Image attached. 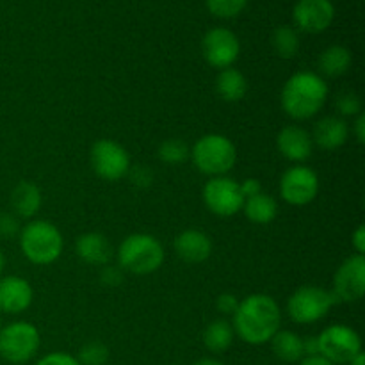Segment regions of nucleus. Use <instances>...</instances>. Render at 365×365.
<instances>
[{"mask_svg": "<svg viewBox=\"0 0 365 365\" xmlns=\"http://www.w3.org/2000/svg\"><path fill=\"white\" fill-rule=\"evenodd\" d=\"M282 312L274 298L267 294L246 296L234 314V331L252 346L266 344L280 330Z\"/></svg>", "mask_w": 365, "mask_h": 365, "instance_id": "1", "label": "nucleus"}, {"mask_svg": "<svg viewBox=\"0 0 365 365\" xmlns=\"http://www.w3.org/2000/svg\"><path fill=\"white\" fill-rule=\"evenodd\" d=\"M328 98V84L314 71H299L289 77L282 89L280 102L287 116L305 121L316 116Z\"/></svg>", "mask_w": 365, "mask_h": 365, "instance_id": "2", "label": "nucleus"}, {"mask_svg": "<svg viewBox=\"0 0 365 365\" xmlns=\"http://www.w3.org/2000/svg\"><path fill=\"white\" fill-rule=\"evenodd\" d=\"M20 248L32 264L48 266L61 257L64 241L56 225L46 220H34L20 230Z\"/></svg>", "mask_w": 365, "mask_h": 365, "instance_id": "3", "label": "nucleus"}, {"mask_svg": "<svg viewBox=\"0 0 365 365\" xmlns=\"http://www.w3.org/2000/svg\"><path fill=\"white\" fill-rule=\"evenodd\" d=\"M118 267L132 274H152L164 264V248L150 234H132L118 248Z\"/></svg>", "mask_w": 365, "mask_h": 365, "instance_id": "4", "label": "nucleus"}, {"mask_svg": "<svg viewBox=\"0 0 365 365\" xmlns=\"http://www.w3.org/2000/svg\"><path fill=\"white\" fill-rule=\"evenodd\" d=\"M189 157L200 173L225 177L237 163V150L227 135L207 134L195 143Z\"/></svg>", "mask_w": 365, "mask_h": 365, "instance_id": "5", "label": "nucleus"}, {"mask_svg": "<svg viewBox=\"0 0 365 365\" xmlns=\"http://www.w3.org/2000/svg\"><path fill=\"white\" fill-rule=\"evenodd\" d=\"M337 303L334 292L317 285H303L296 289L287 302V312L294 323L312 324L328 316Z\"/></svg>", "mask_w": 365, "mask_h": 365, "instance_id": "6", "label": "nucleus"}, {"mask_svg": "<svg viewBox=\"0 0 365 365\" xmlns=\"http://www.w3.org/2000/svg\"><path fill=\"white\" fill-rule=\"evenodd\" d=\"M39 331L27 321H14L0 330V356L11 364H25L39 349Z\"/></svg>", "mask_w": 365, "mask_h": 365, "instance_id": "7", "label": "nucleus"}, {"mask_svg": "<svg viewBox=\"0 0 365 365\" xmlns=\"http://www.w3.org/2000/svg\"><path fill=\"white\" fill-rule=\"evenodd\" d=\"M319 355L335 365L349 364L362 353L360 335L346 324H331L317 335Z\"/></svg>", "mask_w": 365, "mask_h": 365, "instance_id": "8", "label": "nucleus"}, {"mask_svg": "<svg viewBox=\"0 0 365 365\" xmlns=\"http://www.w3.org/2000/svg\"><path fill=\"white\" fill-rule=\"evenodd\" d=\"M89 160H91L93 171L103 180H121L130 171V155L114 139H98L91 146Z\"/></svg>", "mask_w": 365, "mask_h": 365, "instance_id": "9", "label": "nucleus"}, {"mask_svg": "<svg viewBox=\"0 0 365 365\" xmlns=\"http://www.w3.org/2000/svg\"><path fill=\"white\" fill-rule=\"evenodd\" d=\"M203 203L207 209L220 217H232L242 210L245 198L239 182L230 177H214L203 187Z\"/></svg>", "mask_w": 365, "mask_h": 365, "instance_id": "10", "label": "nucleus"}, {"mask_svg": "<svg viewBox=\"0 0 365 365\" xmlns=\"http://www.w3.org/2000/svg\"><path fill=\"white\" fill-rule=\"evenodd\" d=\"M319 192V178L316 171L309 166H292L282 175L280 178V195L285 203L296 207L309 205L314 202Z\"/></svg>", "mask_w": 365, "mask_h": 365, "instance_id": "11", "label": "nucleus"}, {"mask_svg": "<svg viewBox=\"0 0 365 365\" xmlns=\"http://www.w3.org/2000/svg\"><path fill=\"white\" fill-rule=\"evenodd\" d=\"M202 52L210 66L225 70L237 61L241 53V43L230 29L214 27L203 36Z\"/></svg>", "mask_w": 365, "mask_h": 365, "instance_id": "12", "label": "nucleus"}, {"mask_svg": "<svg viewBox=\"0 0 365 365\" xmlns=\"http://www.w3.org/2000/svg\"><path fill=\"white\" fill-rule=\"evenodd\" d=\"M365 291V259L364 255H351L339 266L334 277V296L337 302H359Z\"/></svg>", "mask_w": 365, "mask_h": 365, "instance_id": "13", "label": "nucleus"}, {"mask_svg": "<svg viewBox=\"0 0 365 365\" xmlns=\"http://www.w3.org/2000/svg\"><path fill=\"white\" fill-rule=\"evenodd\" d=\"M292 18L299 31L319 34L334 21L335 7L330 0H299L292 9Z\"/></svg>", "mask_w": 365, "mask_h": 365, "instance_id": "14", "label": "nucleus"}, {"mask_svg": "<svg viewBox=\"0 0 365 365\" xmlns=\"http://www.w3.org/2000/svg\"><path fill=\"white\" fill-rule=\"evenodd\" d=\"M31 284L21 277H4L0 278V312L16 314L25 312L32 303Z\"/></svg>", "mask_w": 365, "mask_h": 365, "instance_id": "15", "label": "nucleus"}, {"mask_svg": "<svg viewBox=\"0 0 365 365\" xmlns=\"http://www.w3.org/2000/svg\"><path fill=\"white\" fill-rule=\"evenodd\" d=\"M278 152L291 163H303L312 155L314 141L309 130L298 125H287L277 135Z\"/></svg>", "mask_w": 365, "mask_h": 365, "instance_id": "16", "label": "nucleus"}, {"mask_svg": "<svg viewBox=\"0 0 365 365\" xmlns=\"http://www.w3.org/2000/svg\"><path fill=\"white\" fill-rule=\"evenodd\" d=\"M175 253L180 257L184 262L200 264L205 262L212 255V241L202 230H184L178 234L173 241Z\"/></svg>", "mask_w": 365, "mask_h": 365, "instance_id": "17", "label": "nucleus"}, {"mask_svg": "<svg viewBox=\"0 0 365 365\" xmlns=\"http://www.w3.org/2000/svg\"><path fill=\"white\" fill-rule=\"evenodd\" d=\"M75 252L78 259L84 260L89 266H107L113 259V246L109 239L98 232H88L77 237L75 241Z\"/></svg>", "mask_w": 365, "mask_h": 365, "instance_id": "18", "label": "nucleus"}, {"mask_svg": "<svg viewBox=\"0 0 365 365\" xmlns=\"http://www.w3.org/2000/svg\"><path fill=\"white\" fill-rule=\"evenodd\" d=\"M314 145L323 150H337L346 145L349 138V127L341 116H327L319 120L314 127L312 134Z\"/></svg>", "mask_w": 365, "mask_h": 365, "instance_id": "19", "label": "nucleus"}, {"mask_svg": "<svg viewBox=\"0 0 365 365\" xmlns=\"http://www.w3.org/2000/svg\"><path fill=\"white\" fill-rule=\"evenodd\" d=\"M216 91L225 102H241L248 93V81L235 68H225V70H220L216 77Z\"/></svg>", "mask_w": 365, "mask_h": 365, "instance_id": "20", "label": "nucleus"}, {"mask_svg": "<svg viewBox=\"0 0 365 365\" xmlns=\"http://www.w3.org/2000/svg\"><path fill=\"white\" fill-rule=\"evenodd\" d=\"M41 191L32 182H20L11 192V205L13 210L21 217H32L41 209Z\"/></svg>", "mask_w": 365, "mask_h": 365, "instance_id": "21", "label": "nucleus"}, {"mask_svg": "<svg viewBox=\"0 0 365 365\" xmlns=\"http://www.w3.org/2000/svg\"><path fill=\"white\" fill-rule=\"evenodd\" d=\"M269 342L274 355L280 360H284V362L294 364L302 362L305 359V353H303V337H299L294 331L278 330Z\"/></svg>", "mask_w": 365, "mask_h": 365, "instance_id": "22", "label": "nucleus"}, {"mask_svg": "<svg viewBox=\"0 0 365 365\" xmlns=\"http://www.w3.org/2000/svg\"><path fill=\"white\" fill-rule=\"evenodd\" d=\"M242 212H245V216L252 223L267 225L277 217L278 203L271 195L259 192V195L245 200V203H242Z\"/></svg>", "mask_w": 365, "mask_h": 365, "instance_id": "23", "label": "nucleus"}, {"mask_svg": "<svg viewBox=\"0 0 365 365\" xmlns=\"http://www.w3.org/2000/svg\"><path fill=\"white\" fill-rule=\"evenodd\" d=\"M351 52H349L346 46L334 45L328 46L323 53L319 56V70L321 73L327 75L330 78L342 77L344 73H348L349 66H351Z\"/></svg>", "mask_w": 365, "mask_h": 365, "instance_id": "24", "label": "nucleus"}, {"mask_svg": "<svg viewBox=\"0 0 365 365\" xmlns=\"http://www.w3.org/2000/svg\"><path fill=\"white\" fill-rule=\"evenodd\" d=\"M235 337L234 327L227 319H216L203 330V344L212 353H225Z\"/></svg>", "mask_w": 365, "mask_h": 365, "instance_id": "25", "label": "nucleus"}, {"mask_svg": "<svg viewBox=\"0 0 365 365\" xmlns=\"http://www.w3.org/2000/svg\"><path fill=\"white\" fill-rule=\"evenodd\" d=\"M271 45H273L274 53L282 59H292L298 56L299 52V34L296 29L289 27V25H282V27L274 29L273 36H271Z\"/></svg>", "mask_w": 365, "mask_h": 365, "instance_id": "26", "label": "nucleus"}, {"mask_svg": "<svg viewBox=\"0 0 365 365\" xmlns=\"http://www.w3.org/2000/svg\"><path fill=\"white\" fill-rule=\"evenodd\" d=\"M191 150L182 139H166L159 146V159L166 164H180L189 159Z\"/></svg>", "mask_w": 365, "mask_h": 365, "instance_id": "27", "label": "nucleus"}, {"mask_svg": "<svg viewBox=\"0 0 365 365\" xmlns=\"http://www.w3.org/2000/svg\"><path fill=\"white\" fill-rule=\"evenodd\" d=\"M81 365H106L109 360V348L100 341H91L84 344L77 356Z\"/></svg>", "mask_w": 365, "mask_h": 365, "instance_id": "28", "label": "nucleus"}, {"mask_svg": "<svg viewBox=\"0 0 365 365\" xmlns=\"http://www.w3.org/2000/svg\"><path fill=\"white\" fill-rule=\"evenodd\" d=\"M207 9L217 18L230 20V18L239 16L245 11L248 0H205Z\"/></svg>", "mask_w": 365, "mask_h": 365, "instance_id": "29", "label": "nucleus"}, {"mask_svg": "<svg viewBox=\"0 0 365 365\" xmlns=\"http://www.w3.org/2000/svg\"><path fill=\"white\" fill-rule=\"evenodd\" d=\"M335 107L341 113V116H359V114H362V100L353 91L341 93L335 100Z\"/></svg>", "mask_w": 365, "mask_h": 365, "instance_id": "30", "label": "nucleus"}, {"mask_svg": "<svg viewBox=\"0 0 365 365\" xmlns=\"http://www.w3.org/2000/svg\"><path fill=\"white\" fill-rule=\"evenodd\" d=\"M20 223L13 214H0V237L11 239L20 234Z\"/></svg>", "mask_w": 365, "mask_h": 365, "instance_id": "31", "label": "nucleus"}, {"mask_svg": "<svg viewBox=\"0 0 365 365\" xmlns=\"http://www.w3.org/2000/svg\"><path fill=\"white\" fill-rule=\"evenodd\" d=\"M100 282L107 287H118V285L123 282V271L120 267H114V266H103L102 267V273H100Z\"/></svg>", "mask_w": 365, "mask_h": 365, "instance_id": "32", "label": "nucleus"}, {"mask_svg": "<svg viewBox=\"0 0 365 365\" xmlns=\"http://www.w3.org/2000/svg\"><path fill=\"white\" fill-rule=\"evenodd\" d=\"M237 307H239V299L235 298L234 294H230V292H223V294L217 296L216 309L220 310L223 316H234Z\"/></svg>", "mask_w": 365, "mask_h": 365, "instance_id": "33", "label": "nucleus"}, {"mask_svg": "<svg viewBox=\"0 0 365 365\" xmlns=\"http://www.w3.org/2000/svg\"><path fill=\"white\" fill-rule=\"evenodd\" d=\"M38 365H81V364H78V360L75 359L73 355H68V353H63V351H56L43 356V359L38 362Z\"/></svg>", "mask_w": 365, "mask_h": 365, "instance_id": "34", "label": "nucleus"}, {"mask_svg": "<svg viewBox=\"0 0 365 365\" xmlns=\"http://www.w3.org/2000/svg\"><path fill=\"white\" fill-rule=\"evenodd\" d=\"M239 187H241V195L245 200L262 192V185H260V182L257 178H246V180L239 182Z\"/></svg>", "mask_w": 365, "mask_h": 365, "instance_id": "35", "label": "nucleus"}, {"mask_svg": "<svg viewBox=\"0 0 365 365\" xmlns=\"http://www.w3.org/2000/svg\"><path fill=\"white\" fill-rule=\"evenodd\" d=\"M128 173L132 175V180H134L135 185H143V187H146V185L152 184V173L148 171V168L139 166L135 168V170H130Z\"/></svg>", "mask_w": 365, "mask_h": 365, "instance_id": "36", "label": "nucleus"}, {"mask_svg": "<svg viewBox=\"0 0 365 365\" xmlns=\"http://www.w3.org/2000/svg\"><path fill=\"white\" fill-rule=\"evenodd\" d=\"M353 246H355L356 255H364L365 252V228L360 225L355 232H353Z\"/></svg>", "mask_w": 365, "mask_h": 365, "instance_id": "37", "label": "nucleus"}, {"mask_svg": "<svg viewBox=\"0 0 365 365\" xmlns=\"http://www.w3.org/2000/svg\"><path fill=\"white\" fill-rule=\"evenodd\" d=\"M303 353H305V356L319 355V342H317V337L303 339Z\"/></svg>", "mask_w": 365, "mask_h": 365, "instance_id": "38", "label": "nucleus"}, {"mask_svg": "<svg viewBox=\"0 0 365 365\" xmlns=\"http://www.w3.org/2000/svg\"><path fill=\"white\" fill-rule=\"evenodd\" d=\"M353 132H355V138L356 141L362 145L365 141V116L364 114H359L355 120V125H353Z\"/></svg>", "mask_w": 365, "mask_h": 365, "instance_id": "39", "label": "nucleus"}, {"mask_svg": "<svg viewBox=\"0 0 365 365\" xmlns=\"http://www.w3.org/2000/svg\"><path fill=\"white\" fill-rule=\"evenodd\" d=\"M299 365H335V364L328 362L327 359H323L321 355H317V356H305V359L299 362Z\"/></svg>", "mask_w": 365, "mask_h": 365, "instance_id": "40", "label": "nucleus"}, {"mask_svg": "<svg viewBox=\"0 0 365 365\" xmlns=\"http://www.w3.org/2000/svg\"><path fill=\"white\" fill-rule=\"evenodd\" d=\"M192 365H223L220 360H214V359H202L198 362H195Z\"/></svg>", "mask_w": 365, "mask_h": 365, "instance_id": "41", "label": "nucleus"}, {"mask_svg": "<svg viewBox=\"0 0 365 365\" xmlns=\"http://www.w3.org/2000/svg\"><path fill=\"white\" fill-rule=\"evenodd\" d=\"M348 365H365V356H364V353H360V355H356L355 359H353L351 362H349Z\"/></svg>", "mask_w": 365, "mask_h": 365, "instance_id": "42", "label": "nucleus"}, {"mask_svg": "<svg viewBox=\"0 0 365 365\" xmlns=\"http://www.w3.org/2000/svg\"><path fill=\"white\" fill-rule=\"evenodd\" d=\"M4 266H6V259H4V253L0 252V274H2V271H4Z\"/></svg>", "mask_w": 365, "mask_h": 365, "instance_id": "43", "label": "nucleus"}, {"mask_svg": "<svg viewBox=\"0 0 365 365\" xmlns=\"http://www.w3.org/2000/svg\"><path fill=\"white\" fill-rule=\"evenodd\" d=\"M0 330H2V317H0Z\"/></svg>", "mask_w": 365, "mask_h": 365, "instance_id": "44", "label": "nucleus"}]
</instances>
